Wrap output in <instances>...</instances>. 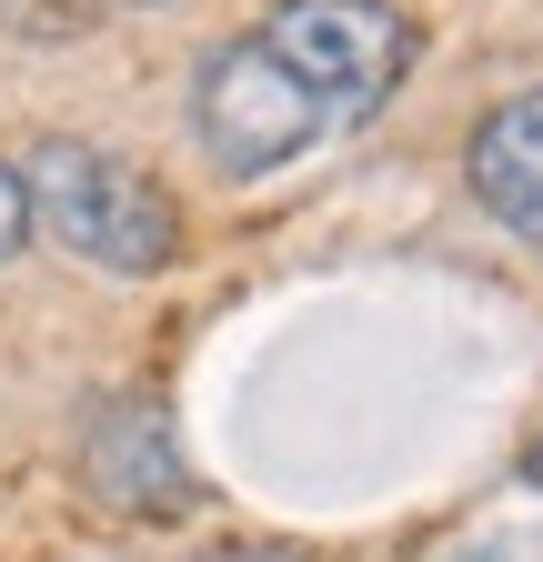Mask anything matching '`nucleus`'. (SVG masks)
<instances>
[{
  "label": "nucleus",
  "instance_id": "39448f33",
  "mask_svg": "<svg viewBox=\"0 0 543 562\" xmlns=\"http://www.w3.org/2000/svg\"><path fill=\"white\" fill-rule=\"evenodd\" d=\"M463 171H473V201H484L513 241L543 251V91H513V101H494L473 121Z\"/></svg>",
  "mask_w": 543,
  "mask_h": 562
},
{
  "label": "nucleus",
  "instance_id": "7ed1b4c3",
  "mask_svg": "<svg viewBox=\"0 0 543 562\" xmlns=\"http://www.w3.org/2000/svg\"><path fill=\"white\" fill-rule=\"evenodd\" d=\"M191 131H201V161H212L222 181H272V171H292L302 151H322L343 121H332L292 70L242 31V41H222L212 60H201V81H191Z\"/></svg>",
  "mask_w": 543,
  "mask_h": 562
},
{
  "label": "nucleus",
  "instance_id": "f257e3e1",
  "mask_svg": "<svg viewBox=\"0 0 543 562\" xmlns=\"http://www.w3.org/2000/svg\"><path fill=\"white\" fill-rule=\"evenodd\" d=\"M11 171L31 191V232H51L60 251H81L121 281H152L181 261V201L142 161L101 151V140H71V131H41Z\"/></svg>",
  "mask_w": 543,
  "mask_h": 562
},
{
  "label": "nucleus",
  "instance_id": "1a4fd4ad",
  "mask_svg": "<svg viewBox=\"0 0 543 562\" xmlns=\"http://www.w3.org/2000/svg\"><path fill=\"white\" fill-rule=\"evenodd\" d=\"M121 11H162V0H121Z\"/></svg>",
  "mask_w": 543,
  "mask_h": 562
},
{
  "label": "nucleus",
  "instance_id": "f03ea898",
  "mask_svg": "<svg viewBox=\"0 0 543 562\" xmlns=\"http://www.w3.org/2000/svg\"><path fill=\"white\" fill-rule=\"evenodd\" d=\"M252 41L292 70V81L332 111V121H373L402 81H413V11L402 0H272V11L252 21Z\"/></svg>",
  "mask_w": 543,
  "mask_h": 562
},
{
  "label": "nucleus",
  "instance_id": "20e7f679",
  "mask_svg": "<svg viewBox=\"0 0 543 562\" xmlns=\"http://www.w3.org/2000/svg\"><path fill=\"white\" fill-rule=\"evenodd\" d=\"M81 482L111 513H181L191 503V462L171 442L162 402H101L81 432Z\"/></svg>",
  "mask_w": 543,
  "mask_h": 562
},
{
  "label": "nucleus",
  "instance_id": "6e6552de",
  "mask_svg": "<svg viewBox=\"0 0 543 562\" xmlns=\"http://www.w3.org/2000/svg\"><path fill=\"white\" fill-rule=\"evenodd\" d=\"M523 482H533V492H543V432H533V442H523Z\"/></svg>",
  "mask_w": 543,
  "mask_h": 562
},
{
  "label": "nucleus",
  "instance_id": "423d86ee",
  "mask_svg": "<svg viewBox=\"0 0 543 562\" xmlns=\"http://www.w3.org/2000/svg\"><path fill=\"white\" fill-rule=\"evenodd\" d=\"M21 241H31V191H21V171H11V161H0V261H11Z\"/></svg>",
  "mask_w": 543,
  "mask_h": 562
},
{
  "label": "nucleus",
  "instance_id": "0eeeda50",
  "mask_svg": "<svg viewBox=\"0 0 543 562\" xmlns=\"http://www.w3.org/2000/svg\"><path fill=\"white\" fill-rule=\"evenodd\" d=\"M212 562H302V552H252V542H232V552H212Z\"/></svg>",
  "mask_w": 543,
  "mask_h": 562
}]
</instances>
